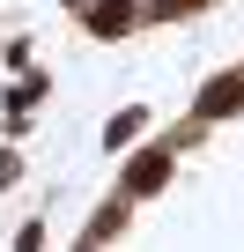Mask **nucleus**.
Instances as JSON below:
<instances>
[{
    "instance_id": "f257e3e1",
    "label": "nucleus",
    "mask_w": 244,
    "mask_h": 252,
    "mask_svg": "<svg viewBox=\"0 0 244 252\" xmlns=\"http://www.w3.org/2000/svg\"><path fill=\"white\" fill-rule=\"evenodd\" d=\"M163 178H170V156H141V163L126 171V193H156Z\"/></svg>"
},
{
    "instance_id": "f03ea898",
    "label": "nucleus",
    "mask_w": 244,
    "mask_h": 252,
    "mask_svg": "<svg viewBox=\"0 0 244 252\" xmlns=\"http://www.w3.org/2000/svg\"><path fill=\"white\" fill-rule=\"evenodd\" d=\"M126 23H134V8H126V0H104V8H89V30H104V37H118Z\"/></svg>"
},
{
    "instance_id": "7ed1b4c3",
    "label": "nucleus",
    "mask_w": 244,
    "mask_h": 252,
    "mask_svg": "<svg viewBox=\"0 0 244 252\" xmlns=\"http://www.w3.org/2000/svg\"><path fill=\"white\" fill-rule=\"evenodd\" d=\"M237 96H244V89H237V82H215V89H207V96H200V111H229V104H237Z\"/></svg>"
},
{
    "instance_id": "20e7f679",
    "label": "nucleus",
    "mask_w": 244,
    "mask_h": 252,
    "mask_svg": "<svg viewBox=\"0 0 244 252\" xmlns=\"http://www.w3.org/2000/svg\"><path fill=\"white\" fill-rule=\"evenodd\" d=\"M134 134H141V111H118V119H111V149H118V141H134Z\"/></svg>"
}]
</instances>
